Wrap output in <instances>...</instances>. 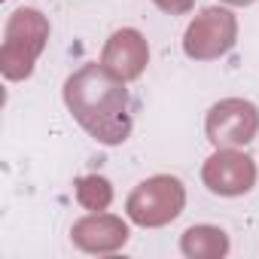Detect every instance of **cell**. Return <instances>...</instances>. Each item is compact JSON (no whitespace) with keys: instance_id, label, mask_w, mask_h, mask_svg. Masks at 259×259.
<instances>
[]
</instances>
